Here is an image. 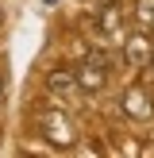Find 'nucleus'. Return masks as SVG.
<instances>
[{"label": "nucleus", "mask_w": 154, "mask_h": 158, "mask_svg": "<svg viewBox=\"0 0 154 158\" xmlns=\"http://www.w3.org/2000/svg\"><path fill=\"white\" fill-rule=\"evenodd\" d=\"M123 62H127L131 69H143L154 62V39L143 35V31H135V35L123 39Z\"/></svg>", "instance_id": "2"}, {"label": "nucleus", "mask_w": 154, "mask_h": 158, "mask_svg": "<svg viewBox=\"0 0 154 158\" xmlns=\"http://www.w3.org/2000/svg\"><path fill=\"white\" fill-rule=\"evenodd\" d=\"M100 31H104V43L123 46V27H120V12L116 8H104L100 12Z\"/></svg>", "instance_id": "6"}, {"label": "nucleus", "mask_w": 154, "mask_h": 158, "mask_svg": "<svg viewBox=\"0 0 154 158\" xmlns=\"http://www.w3.org/2000/svg\"><path fill=\"white\" fill-rule=\"evenodd\" d=\"M150 66H154V62H150Z\"/></svg>", "instance_id": "10"}, {"label": "nucleus", "mask_w": 154, "mask_h": 158, "mask_svg": "<svg viewBox=\"0 0 154 158\" xmlns=\"http://www.w3.org/2000/svg\"><path fill=\"white\" fill-rule=\"evenodd\" d=\"M135 27H154V0H139L135 4Z\"/></svg>", "instance_id": "7"}, {"label": "nucleus", "mask_w": 154, "mask_h": 158, "mask_svg": "<svg viewBox=\"0 0 154 158\" xmlns=\"http://www.w3.org/2000/svg\"><path fill=\"white\" fill-rule=\"evenodd\" d=\"M46 93H50V100L62 108L66 97H81V85H77L73 69H50V73H46Z\"/></svg>", "instance_id": "3"}, {"label": "nucleus", "mask_w": 154, "mask_h": 158, "mask_svg": "<svg viewBox=\"0 0 154 158\" xmlns=\"http://www.w3.org/2000/svg\"><path fill=\"white\" fill-rule=\"evenodd\" d=\"M89 62H96V66H104L108 73L116 69V58H112V54H100V50H89Z\"/></svg>", "instance_id": "8"}, {"label": "nucleus", "mask_w": 154, "mask_h": 158, "mask_svg": "<svg viewBox=\"0 0 154 158\" xmlns=\"http://www.w3.org/2000/svg\"><path fill=\"white\" fill-rule=\"evenodd\" d=\"M38 135H43L46 143H54V147H73V143H77L73 123H69V116L62 112L58 104H54L50 112H43V116H38Z\"/></svg>", "instance_id": "1"}, {"label": "nucleus", "mask_w": 154, "mask_h": 158, "mask_svg": "<svg viewBox=\"0 0 154 158\" xmlns=\"http://www.w3.org/2000/svg\"><path fill=\"white\" fill-rule=\"evenodd\" d=\"M0 100H4V77H0Z\"/></svg>", "instance_id": "9"}, {"label": "nucleus", "mask_w": 154, "mask_h": 158, "mask_svg": "<svg viewBox=\"0 0 154 158\" xmlns=\"http://www.w3.org/2000/svg\"><path fill=\"white\" fill-rule=\"evenodd\" d=\"M73 77H77V85H81V93H100V89L108 85V77H112V73H108L104 66H96V62L85 58L81 66L73 69Z\"/></svg>", "instance_id": "4"}, {"label": "nucleus", "mask_w": 154, "mask_h": 158, "mask_svg": "<svg viewBox=\"0 0 154 158\" xmlns=\"http://www.w3.org/2000/svg\"><path fill=\"white\" fill-rule=\"evenodd\" d=\"M123 112L131 116V120H154V104H150V97H146V89H127L123 93Z\"/></svg>", "instance_id": "5"}]
</instances>
